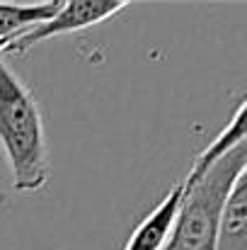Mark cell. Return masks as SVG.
I'll return each instance as SVG.
<instances>
[{"instance_id": "obj_8", "label": "cell", "mask_w": 247, "mask_h": 250, "mask_svg": "<svg viewBox=\"0 0 247 250\" xmlns=\"http://www.w3.org/2000/svg\"><path fill=\"white\" fill-rule=\"evenodd\" d=\"M10 42H12V39H2V42H0V54H2V51H5V46H7V44H10Z\"/></svg>"}, {"instance_id": "obj_4", "label": "cell", "mask_w": 247, "mask_h": 250, "mask_svg": "<svg viewBox=\"0 0 247 250\" xmlns=\"http://www.w3.org/2000/svg\"><path fill=\"white\" fill-rule=\"evenodd\" d=\"M182 197H184V180H179L165 194L163 202L136 226V231L131 233V238H129L124 250H163L170 233H172Z\"/></svg>"}, {"instance_id": "obj_7", "label": "cell", "mask_w": 247, "mask_h": 250, "mask_svg": "<svg viewBox=\"0 0 247 250\" xmlns=\"http://www.w3.org/2000/svg\"><path fill=\"white\" fill-rule=\"evenodd\" d=\"M247 119V104L245 100L238 104V109H235V114H233V119L228 122V126L194 158V163L189 167V177H196V175H201L204 170L209 166H213L221 156H226L228 151H233L235 146H240V144H245V122Z\"/></svg>"}, {"instance_id": "obj_3", "label": "cell", "mask_w": 247, "mask_h": 250, "mask_svg": "<svg viewBox=\"0 0 247 250\" xmlns=\"http://www.w3.org/2000/svg\"><path fill=\"white\" fill-rule=\"evenodd\" d=\"M126 7V0H61V7L41 24L29 27L27 32H22L19 37H15L2 56H22L27 54L34 44H41L51 37H61V34H73L87 29L92 24L104 22L107 17L121 12Z\"/></svg>"}, {"instance_id": "obj_6", "label": "cell", "mask_w": 247, "mask_h": 250, "mask_svg": "<svg viewBox=\"0 0 247 250\" xmlns=\"http://www.w3.org/2000/svg\"><path fill=\"white\" fill-rule=\"evenodd\" d=\"M61 7V0H49V2H0V42L2 39H15L22 32H27L34 24L46 22L56 10Z\"/></svg>"}, {"instance_id": "obj_1", "label": "cell", "mask_w": 247, "mask_h": 250, "mask_svg": "<svg viewBox=\"0 0 247 250\" xmlns=\"http://www.w3.org/2000/svg\"><path fill=\"white\" fill-rule=\"evenodd\" d=\"M0 151L17 192H39L49 182V148L39 104L0 54Z\"/></svg>"}, {"instance_id": "obj_2", "label": "cell", "mask_w": 247, "mask_h": 250, "mask_svg": "<svg viewBox=\"0 0 247 250\" xmlns=\"http://www.w3.org/2000/svg\"><path fill=\"white\" fill-rule=\"evenodd\" d=\"M247 146L240 144L196 177H184V197L163 250H216L223 207L245 175Z\"/></svg>"}, {"instance_id": "obj_5", "label": "cell", "mask_w": 247, "mask_h": 250, "mask_svg": "<svg viewBox=\"0 0 247 250\" xmlns=\"http://www.w3.org/2000/svg\"><path fill=\"white\" fill-rule=\"evenodd\" d=\"M216 250H247V187L245 175L235 182L218 224Z\"/></svg>"}]
</instances>
